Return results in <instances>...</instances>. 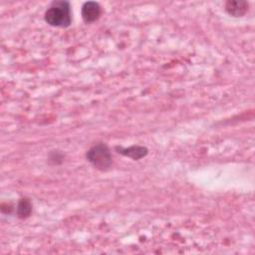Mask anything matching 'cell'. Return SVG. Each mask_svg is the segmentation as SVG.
I'll return each instance as SVG.
<instances>
[{"label":"cell","instance_id":"obj_6","mask_svg":"<svg viewBox=\"0 0 255 255\" xmlns=\"http://www.w3.org/2000/svg\"><path fill=\"white\" fill-rule=\"evenodd\" d=\"M32 202L28 197H22L16 207V214L19 218L25 219L31 215Z\"/></svg>","mask_w":255,"mask_h":255},{"label":"cell","instance_id":"obj_3","mask_svg":"<svg viewBox=\"0 0 255 255\" xmlns=\"http://www.w3.org/2000/svg\"><path fill=\"white\" fill-rule=\"evenodd\" d=\"M101 15V7L95 1L85 2L82 6V18L86 23H92L99 19Z\"/></svg>","mask_w":255,"mask_h":255},{"label":"cell","instance_id":"obj_5","mask_svg":"<svg viewBox=\"0 0 255 255\" xmlns=\"http://www.w3.org/2000/svg\"><path fill=\"white\" fill-rule=\"evenodd\" d=\"M225 10L233 17H241L248 10V3L246 1H227Z\"/></svg>","mask_w":255,"mask_h":255},{"label":"cell","instance_id":"obj_2","mask_svg":"<svg viewBox=\"0 0 255 255\" xmlns=\"http://www.w3.org/2000/svg\"><path fill=\"white\" fill-rule=\"evenodd\" d=\"M86 157L93 166L101 171L110 169L113 163L112 153L107 144L103 142L96 143L86 153Z\"/></svg>","mask_w":255,"mask_h":255},{"label":"cell","instance_id":"obj_1","mask_svg":"<svg viewBox=\"0 0 255 255\" xmlns=\"http://www.w3.org/2000/svg\"><path fill=\"white\" fill-rule=\"evenodd\" d=\"M45 21L54 27L66 28L71 25L72 13L68 1H53L45 12Z\"/></svg>","mask_w":255,"mask_h":255},{"label":"cell","instance_id":"obj_4","mask_svg":"<svg viewBox=\"0 0 255 255\" xmlns=\"http://www.w3.org/2000/svg\"><path fill=\"white\" fill-rule=\"evenodd\" d=\"M116 150L118 151V153L122 154V155H125V156H128V157H130L134 160H137V159H140L142 157H144L148 150L145 146H142V145H130L128 147H123V146H116Z\"/></svg>","mask_w":255,"mask_h":255}]
</instances>
